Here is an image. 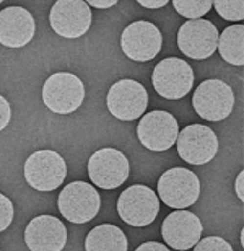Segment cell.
Wrapping results in <instances>:
<instances>
[{
    "mask_svg": "<svg viewBox=\"0 0 244 251\" xmlns=\"http://www.w3.org/2000/svg\"><path fill=\"white\" fill-rule=\"evenodd\" d=\"M153 88L166 100H181L194 87L192 67L179 57H168L153 69Z\"/></svg>",
    "mask_w": 244,
    "mask_h": 251,
    "instance_id": "cell-6",
    "label": "cell"
},
{
    "mask_svg": "<svg viewBox=\"0 0 244 251\" xmlns=\"http://www.w3.org/2000/svg\"><path fill=\"white\" fill-rule=\"evenodd\" d=\"M13 220V204L7 196L0 193V232L7 230Z\"/></svg>",
    "mask_w": 244,
    "mask_h": 251,
    "instance_id": "cell-23",
    "label": "cell"
},
{
    "mask_svg": "<svg viewBox=\"0 0 244 251\" xmlns=\"http://www.w3.org/2000/svg\"><path fill=\"white\" fill-rule=\"evenodd\" d=\"M138 3L145 8H161L164 7L168 2L166 0H138Z\"/></svg>",
    "mask_w": 244,
    "mask_h": 251,
    "instance_id": "cell-28",
    "label": "cell"
},
{
    "mask_svg": "<svg viewBox=\"0 0 244 251\" xmlns=\"http://www.w3.org/2000/svg\"><path fill=\"white\" fill-rule=\"evenodd\" d=\"M91 8L83 0H57L49 13V23L59 36L75 39L91 26Z\"/></svg>",
    "mask_w": 244,
    "mask_h": 251,
    "instance_id": "cell-11",
    "label": "cell"
},
{
    "mask_svg": "<svg viewBox=\"0 0 244 251\" xmlns=\"http://www.w3.org/2000/svg\"><path fill=\"white\" fill-rule=\"evenodd\" d=\"M217 13L228 22H241L244 18V2L243 0H215L212 2Z\"/></svg>",
    "mask_w": 244,
    "mask_h": 251,
    "instance_id": "cell-21",
    "label": "cell"
},
{
    "mask_svg": "<svg viewBox=\"0 0 244 251\" xmlns=\"http://www.w3.org/2000/svg\"><path fill=\"white\" fill-rule=\"evenodd\" d=\"M158 194L168 207L186 209L194 205L200 194V183L191 170L176 167L169 168L158 181Z\"/></svg>",
    "mask_w": 244,
    "mask_h": 251,
    "instance_id": "cell-5",
    "label": "cell"
},
{
    "mask_svg": "<svg viewBox=\"0 0 244 251\" xmlns=\"http://www.w3.org/2000/svg\"><path fill=\"white\" fill-rule=\"evenodd\" d=\"M67 165L61 155L54 150H38L31 153L24 163L26 183L36 191L49 193L64 183Z\"/></svg>",
    "mask_w": 244,
    "mask_h": 251,
    "instance_id": "cell-2",
    "label": "cell"
},
{
    "mask_svg": "<svg viewBox=\"0 0 244 251\" xmlns=\"http://www.w3.org/2000/svg\"><path fill=\"white\" fill-rule=\"evenodd\" d=\"M218 44V29L203 18L189 20L177 31V46L187 57L203 61L213 56Z\"/></svg>",
    "mask_w": 244,
    "mask_h": 251,
    "instance_id": "cell-13",
    "label": "cell"
},
{
    "mask_svg": "<svg viewBox=\"0 0 244 251\" xmlns=\"http://www.w3.org/2000/svg\"><path fill=\"white\" fill-rule=\"evenodd\" d=\"M196 251H231V245L222 237H207L192 247Z\"/></svg>",
    "mask_w": 244,
    "mask_h": 251,
    "instance_id": "cell-22",
    "label": "cell"
},
{
    "mask_svg": "<svg viewBox=\"0 0 244 251\" xmlns=\"http://www.w3.org/2000/svg\"><path fill=\"white\" fill-rule=\"evenodd\" d=\"M0 3H2V0H0Z\"/></svg>",
    "mask_w": 244,
    "mask_h": 251,
    "instance_id": "cell-29",
    "label": "cell"
},
{
    "mask_svg": "<svg viewBox=\"0 0 244 251\" xmlns=\"http://www.w3.org/2000/svg\"><path fill=\"white\" fill-rule=\"evenodd\" d=\"M10 118H12V108H10V103L0 95V130H3L7 127L10 123Z\"/></svg>",
    "mask_w": 244,
    "mask_h": 251,
    "instance_id": "cell-24",
    "label": "cell"
},
{
    "mask_svg": "<svg viewBox=\"0 0 244 251\" xmlns=\"http://www.w3.org/2000/svg\"><path fill=\"white\" fill-rule=\"evenodd\" d=\"M36 31L33 15L26 8L8 7L0 12V44L5 48H23Z\"/></svg>",
    "mask_w": 244,
    "mask_h": 251,
    "instance_id": "cell-17",
    "label": "cell"
},
{
    "mask_svg": "<svg viewBox=\"0 0 244 251\" xmlns=\"http://www.w3.org/2000/svg\"><path fill=\"white\" fill-rule=\"evenodd\" d=\"M131 165L127 157L117 149H101L88 160V175L101 189H116L127 181Z\"/></svg>",
    "mask_w": 244,
    "mask_h": 251,
    "instance_id": "cell-9",
    "label": "cell"
},
{
    "mask_svg": "<svg viewBox=\"0 0 244 251\" xmlns=\"http://www.w3.org/2000/svg\"><path fill=\"white\" fill-rule=\"evenodd\" d=\"M176 12L189 20H199L212 8V0H174Z\"/></svg>",
    "mask_w": 244,
    "mask_h": 251,
    "instance_id": "cell-20",
    "label": "cell"
},
{
    "mask_svg": "<svg viewBox=\"0 0 244 251\" xmlns=\"http://www.w3.org/2000/svg\"><path fill=\"white\" fill-rule=\"evenodd\" d=\"M85 87L82 80L70 72L52 74L43 87V101L57 114H70L83 103Z\"/></svg>",
    "mask_w": 244,
    "mask_h": 251,
    "instance_id": "cell-1",
    "label": "cell"
},
{
    "mask_svg": "<svg viewBox=\"0 0 244 251\" xmlns=\"http://www.w3.org/2000/svg\"><path fill=\"white\" fill-rule=\"evenodd\" d=\"M202 222L196 214L177 209L163 220L161 235L168 247L174 250H189L202 237Z\"/></svg>",
    "mask_w": 244,
    "mask_h": 251,
    "instance_id": "cell-15",
    "label": "cell"
},
{
    "mask_svg": "<svg viewBox=\"0 0 244 251\" xmlns=\"http://www.w3.org/2000/svg\"><path fill=\"white\" fill-rule=\"evenodd\" d=\"M24 243L31 251H61L67 243V228L54 215H39L24 230Z\"/></svg>",
    "mask_w": 244,
    "mask_h": 251,
    "instance_id": "cell-16",
    "label": "cell"
},
{
    "mask_svg": "<svg viewBox=\"0 0 244 251\" xmlns=\"http://www.w3.org/2000/svg\"><path fill=\"white\" fill-rule=\"evenodd\" d=\"M163 36L155 25L145 20L133 22L122 31L121 48L124 54L135 62H148L161 51Z\"/></svg>",
    "mask_w": 244,
    "mask_h": 251,
    "instance_id": "cell-10",
    "label": "cell"
},
{
    "mask_svg": "<svg viewBox=\"0 0 244 251\" xmlns=\"http://www.w3.org/2000/svg\"><path fill=\"white\" fill-rule=\"evenodd\" d=\"M108 109L121 121H133L142 118L148 106V93L135 80H119L109 88L106 97Z\"/></svg>",
    "mask_w": 244,
    "mask_h": 251,
    "instance_id": "cell-8",
    "label": "cell"
},
{
    "mask_svg": "<svg viewBox=\"0 0 244 251\" xmlns=\"http://www.w3.org/2000/svg\"><path fill=\"white\" fill-rule=\"evenodd\" d=\"M179 126L168 111H152L143 114L137 126V135L142 145L152 152H164L176 144Z\"/></svg>",
    "mask_w": 244,
    "mask_h": 251,
    "instance_id": "cell-14",
    "label": "cell"
},
{
    "mask_svg": "<svg viewBox=\"0 0 244 251\" xmlns=\"http://www.w3.org/2000/svg\"><path fill=\"white\" fill-rule=\"evenodd\" d=\"M177 153L191 165H205L215 158L218 139L215 132L203 124H191L177 134Z\"/></svg>",
    "mask_w": 244,
    "mask_h": 251,
    "instance_id": "cell-12",
    "label": "cell"
},
{
    "mask_svg": "<svg viewBox=\"0 0 244 251\" xmlns=\"http://www.w3.org/2000/svg\"><path fill=\"white\" fill-rule=\"evenodd\" d=\"M59 210L68 222L87 224L96 217L101 207V198L91 184L73 181L59 194Z\"/></svg>",
    "mask_w": 244,
    "mask_h": 251,
    "instance_id": "cell-4",
    "label": "cell"
},
{
    "mask_svg": "<svg viewBox=\"0 0 244 251\" xmlns=\"http://www.w3.org/2000/svg\"><path fill=\"white\" fill-rule=\"evenodd\" d=\"M87 251H126L127 238L116 225L104 224L94 227L85 240Z\"/></svg>",
    "mask_w": 244,
    "mask_h": 251,
    "instance_id": "cell-18",
    "label": "cell"
},
{
    "mask_svg": "<svg viewBox=\"0 0 244 251\" xmlns=\"http://www.w3.org/2000/svg\"><path fill=\"white\" fill-rule=\"evenodd\" d=\"M192 106L200 118L208 121H222L233 111L235 93L222 80H205L194 92Z\"/></svg>",
    "mask_w": 244,
    "mask_h": 251,
    "instance_id": "cell-7",
    "label": "cell"
},
{
    "mask_svg": "<svg viewBox=\"0 0 244 251\" xmlns=\"http://www.w3.org/2000/svg\"><path fill=\"white\" fill-rule=\"evenodd\" d=\"M217 49L223 61L231 65L244 64V26L243 25H233L223 29L218 34Z\"/></svg>",
    "mask_w": 244,
    "mask_h": 251,
    "instance_id": "cell-19",
    "label": "cell"
},
{
    "mask_svg": "<svg viewBox=\"0 0 244 251\" xmlns=\"http://www.w3.org/2000/svg\"><path fill=\"white\" fill-rule=\"evenodd\" d=\"M117 212L119 217L132 227H145L150 225L160 212V199L155 191L148 186L133 184L119 196Z\"/></svg>",
    "mask_w": 244,
    "mask_h": 251,
    "instance_id": "cell-3",
    "label": "cell"
},
{
    "mask_svg": "<svg viewBox=\"0 0 244 251\" xmlns=\"http://www.w3.org/2000/svg\"><path fill=\"white\" fill-rule=\"evenodd\" d=\"M117 3V0H88L87 5L88 7H94V8H109L114 7Z\"/></svg>",
    "mask_w": 244,
    "mask_h": 251,
    "instance_id": "cell-26",
    "label": "cell"
},
{
    "mask_svg": "<svg viewBox=\"0 0 244 251\" xmlns=\"http://www.w3.org/2000/svg\"><path fill=\"white\" fill-rule=\"evenodd\" d=\"M244 172H240V175H238L236 178V183H235V191L238 194V198H240V201H244Z\"/></svg>",
    "mask_w": 244,
    "mask_h": 251,
    "instance_id": "cell-27",
    "label": "cell"
},
{
    "mask_svg": "<svg viewBox=\"0 0 244 251\" xmlns=\"http://www.w3.org/2000/svg\"><path fill=\"white\" fill-rule=\"evenodd\" d=\"M137 251H168V247L158 242H147L140 245V247L137 248Z\"/></svg>",
    "mask_w": 244,
    "mask_h": 251,
    "instance_id": "cell-25",
    "label": "cell"
}]
</instances>
